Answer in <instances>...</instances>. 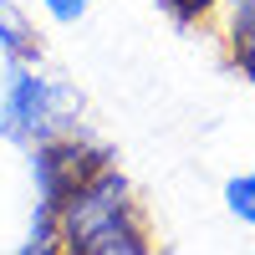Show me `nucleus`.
<instances>
[{"label": "nucleus", "instance_id": "nucleus-1", "mask_svg": "<svg viewBox=\"0 0 255 255\" xmlns=\"http://www.w3.org/2000/svg\"><path fill=\"white\" fill-rule=\"evenodd\" d=\"M51 230L61 250H72V255H143L148 250L133 189L108 163L51 209Z\"/></svg>", "mask_w": 255, "mask_h": 255}, {"label": "nucleus", "instance_id": "nucleus-2", "mask_svg": "<svg viewBox=\"0 0 255 255\" xmlns=\"http://www.w3.org/2000/svg\"><path fill=\"white\" fill-rule=\"evenodd\" d=\"M82 97L36 67H15L5 82V97H0V128L26 143H46L56 133H72Z\"/></svg>", "mask_w": 255, "mask_h": 255}, {"label": "nucleus", "instance_id": "nucleus-3", "mask_svg": "<svg viewBox=\"0 0 255 255\" xmlns=\"http://www.w3.org/2000/svg\"><path fill=\"white\" fill-rule=\"evenodd\" d=\"M108 163V153H102L97 143L77 138V133H56L46 143H36V189H41V235L56 240L51 230V209L72 194V189H82L97 168Z\"/></svg>", "mask_w": 255, "mask_h": 255}, {"label": "nucleus", "instance_id": "nucleus-4", "mask_svg": "<svg viewBox=\"0 0 255 255\" xmlns=\"http://www.w3.org/2000/svg\"><path fill=\"white\" fill-rule=\"evenodd\" d=\"M225 209H230L240 225L255 230V174H235V179L225 184Z\"/></svg>", "mask_w": 255, "mask_h": 255}, {"label": "nucleus", "instance_id": "nucleus-5", "mask_svg": "<svg viewBox=\"0 0 255 255\" xmlns=\"http://www.w3.org/2000/svg\"><path fill=\"white\" fill-rule=\"evenodd\" d=\"M0 41H5L15 56H26V51H31V26H26V15H20L10 0H0Z\"/></svg>", "mask_w": 255, "mask_h": 255}, {"label": "nucleus", "instance_id": "nucleus-6", "mask_svg": "<svg viewBox=\"0 0 255 255\" xmlns=\"http://www.w3.org/2000/svg\"><path fill=\"white\" fill-rule=\"evenodd\" d=\"M41 5H46L51 20H61V26H77V20L92 10V0H41Z\"/></svg>", "mask_w": 255, "mask_h": 255}, {"label": "nucleus", "instance_id": "nucleus-7", "mask_svg": "<svg viewBox=\"0 0 255 255\" xmlns=\"http://www.w3.org/2000/svg\"><path fill=\"white\" fill-rule=\"evenodd\" d=\"M215 5H225V15H230V36L255 26V0H215Z\"/></svg>", "mask_w": 255, "mask_h": 255}, {"label": "nucleus", "instance_id": "nucleus-8", "mask_svg": "<svg viewBox=\"0 0 255 255\" xmlns=\"http://www.w3.org/2000/svg\"><path fill=\"white\" fill-rule=\"evenodd\" d=\"M230 46H235V61H240V72L255 82V26H245L240 36H230Z\"/></svg>", "mask_w": 255, "mask_h": 255}, {"label": "nucleus", "instance_id": "nucleus-9", "mask_svg": "<svg viewBox=\"0 0 255 255\" xmlns=\"http://www.w3.org/2000/svg\"><path fill=\"white\" fill-rule=\"evenodd\" d=\"M168 10L184 15V20H194V15H204V10H215V0H168Z\"/></svg>", "mask_w": 255, "mask_h": 255}]
</instances>
